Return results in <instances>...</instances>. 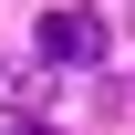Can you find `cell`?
<instances>
[{"label":"cell","mask_w":135,"mask_h":135,"mask_svg":"<svg viewBox=\"0 0 135 135\" xmlns=\"http://www.w3.org/2000/svg\"><path fill=\"white\" fill-rule=\"evenodd\" d=\"M42 62H52V73H83V62H104V11H83V0L42 11Z\"/></svg>","instance_id":"obj_1"},{"label":"cell","mask_w":135,"mask_h":135,"mask_svg":"<svg viewBox=\"0 0 135 135\" xmlns=\"http://www.w3.org/2000/svg\"><path fill=\"white\" fill-rule=\"evenodd\" d=\"M11 135H52V125H11Z\"/></svg>","instance_id":"obj_2"}]
</instances>
